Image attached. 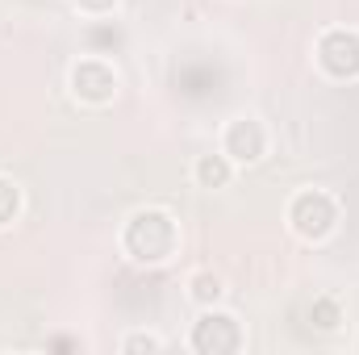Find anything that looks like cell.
Masks as SVG:
<instances>
[{
  "label": "cell",
  "instance_id": "1",
  "mask_svg": "<svg viewBox=\"0 0 359 355\" xmlns=\"http://www.w3.org/2000/svg\"><path fill=\"white\" fill-rule=\"evenodd\" d=\"M126 251L138 264H163L176 251V222L163 209H142L126 226Z\"/></svg>",
  "mask_w": 359,
  "mask_h": 355
},
{
  "label": "cell",
  "instance_id": "2",
  "mask_svg": "<svg viewBox=\"0 0 359 355\" xmlns=\"http://www.w3.org/2000/svg\"><path fill=\"white\" fill-rule=\"evenodd\" d=\"M334 222H339V209H334V201H330L326 192L309 188V192H301V196L292 201V226H297V234L322 239V234L334 230Z\"/></svg>",
  "mask_w": 359,
  "mask_h": 355
},
{
  "label": "cell",
  "instance_id": "3",
  "mask_svg": "<svg viewBox=\"0 0 359 355\" xmlns=\"http://www.w3.org/2000/svg\"><path fill=\"white\" fill-rule=\"evenodd\" d=\"M318 63H322L334 80L359 76V34L355 29H330V34L318 42Z\"/></svg>",
  "mask_w": 359,
  "mask_h": 355
},
{
  "label": "cell",
  "instance_id": "4",
  "mask_svg": "<svg viewBox=\"0 0 359 355\" xmlns=\"http://www.w3.org/2000/svg\"><path fill=\"white\" fill-rule=\"evenodd\" d=\"M192 347L201 355H222V351H238L243 347V330L230 314H205L192 330Z\"/></svg>",
  "mask_w": 359,
  "mask_h": 355
},
{
  "label": "cell",
  "instance_id": "5",
  "mask_svg": "<svg viewBox=\"0 0 359 355\" xmlns=\"http://www.w3.org/2000/svg\"><path fill=\"white\" fill-rule=\"evenodd\" d=\"M72 88H76V96L100 105V100H113L117 76H113V67H109L104 59H84V63H76V72H72Z\"/></svg>",
  "mask_w": 359,
  "mask_h": 355
},
{
  "label": "cell",
  "instance_id": "6",
  "mask_svg": "<svg viewBox=\"0 0 359 355\" xmlns=\"http://www.w3.org/2000/svg\"><path fill=\"white\" fill-rule=\"evenodd\" d=\"M264 147H268V138H264V126H259V121H251V117L230 121V130H226V155H230V159L255 163V159L264 155Z\"/></svg>",
  "mask_w": 359,
  "mask_h": 355
},
{
  "label": "cell",
  "instance_id": "7",
  "mask_svg": "<svg viewBox=\"0 0 359 355\" xmlns=\"http://www.w3.org/2000/svg\"><path fill=\"white\" fill-rule=\"evenodd\" d=\"M196 180H201L205 188L230 184V163H226V155H201V159H196Z\"/></svg>",
  "mask_w": 359,
  "mask_h": 355
},
{
  "label": "cell",
  "instance_id": "8",
  "mask_svg": "<svg viewBox=\"0 0 359 355\" xmlns=\"http://www.w3.org/2000/svg\"><path fill=\"white\" fill-rule=\"evenodd\" d=\"M309 322L322 326V330H334V326H339V305H334L330 297H318V301L309 305Z\"/></svg>",
  "mask_w": 359,
  "mask_h": 355
},
{
  "label": "cell",
  "instance_id": "9",
  "mask_svg": "<svg viewBox=\"0 0 359 355\" xmlns=\"http://www.w3.org/2000/svg\"><path fill=\"white\" fill-rule=\"evenodd\" d=\"M192 297H196V301H217V297H222V280L209 276V272L192 276Z\"/></svg>",
  "mask_w": 359,
  "mask_h": 355
},
{
  "label": "cell",
  "instance_id": "10",
  "mask_svg": "<svg viewBox=\"0 0 359 355\" xmlns=\"http://www.w3.org/2000/svg\"><path fill=\"white\" fill-rule=\"evenodd\" d=\"M17 205H21V192H17V184L0 180V226H8V222H13Z\"/></svg>",
  "mask_w": 359,
  "mask_h": 355
},
{
  "label": "cell",
  "instance_id": "11",
  "mask_svg": "<svg viewBox=\"0 0 359 355\" xmlns=\"http://www.w3.org/2000/svg\"><path fill=\"white\" fill-rule=\"evenodd\" d=\"M163 343L155 339V335H134V339H126V351H159Z\"/></svg>",
  "mask_w": 359,
  "mask_h": 355
},
{
  "label": "cell",
  "instance_id": "12",
  "mask_svg": "<svg viewBox=\"0 0 359 355\" xmlns=\"http://www.w3.org/2000/svg\"><path fill=\"white\" fill-rule=\"evenodd\" d=\"M92 42H113V46H117V42H121V34H117V29H109V25H100V29H92Z\"/></svg>",
  "mask_w": 359,
  "mask_h": 355
},
{
  "label": "cell",
  "instance_id": "13",
  "mask_svg": "<svg viewBox=\"0 0 359 355\" xmlns=\"http://www.w3.org/2000/svg\"><path fill=\"white\" fill-rule=\"evenodd\" d=\"M113 4H117V0H80V8H84V13H109Z\"/></svg>",
  "mask_w": 359,
  "mask_h": 355
}]
</instances>
